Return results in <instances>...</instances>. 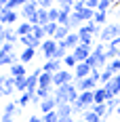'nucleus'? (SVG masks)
I'll return each mask as SVG.
<instances>
[{"mask_svg":"<svg viewBox=\"0 0 120 122\" xmlns=\"http://www.w3.org/2000/svg\"><path fill=\"white\" fill-rule=\"evenodd\" d=\"M78 95H80V91L76 88L74 82L59 86V88H55V93H53V97L57 99V103H76V101H78Z\"/></svg>","mask_w":120,"mask_h":122,"instance_id":"obj_1","label":"nucleus"},{"mask_svg":"<svg viewBox=\"0 0 120 122\" xmlns=\"http://www.w3.org/2000/svg\"><path fill=\"white\" fill-rule=\"evenodd\" d=\"M74 80H76V78H74V74L70 72V70H59V72L53 76V86L59 88V86L70 84V82H74Z\"/></svg>","mask_w":120,"mask_h":122,"instance_id":"obj_2","label":"nucleus"},{"mask_svg":"<svg viewBox=\"0 0 120 122\" xmlns=\"http://www.w3.org/2000/svg\"><path fill=\"white\" fill-rule=\"evenodd\" d=\"M120 36V25L118 23H114V25H105L103 30H101V34H99V38H101V42H112L114 38H118Z\"/></svg>","mask_w":120,"mask_h":122,"instance_id":"obj_3","label":"nucleus"},{"mask_svg":"<svg viewBox=\"0 0 120 122\" xmlns=\"http://www.w3.org/2000/svg\"><path fill=\"white\" fill-rule=\"evenodd\" d=\"M38 11H40V6H38V2L36 0H30V2H27V4H23V6H21V17H23L25 21H30V19H32V17H36L38 15Z\"/></svg>","mask_w":120,"mask_h":122,"instance_id":"obj_4","label":"nucleus"},{"mask_svg":"<svg viewBox=\"0 0 120 122\" xmlns=\"http://www.w3.org/2000/svg\"><path fill=\"white\" fill-rule=\"evenodd\" d=\"M57 46H59V44H57V40H55V38H47V40L42 42V46H40V49H42V53H44L47 61H51L53 57H55V51H57Z\"/></svg>","mask_w":120,"mask_h":122,"instance_id":"obj_5","label":"nucleus"},{"mask_svg":"<svg viewBox=\"0 0 120 122\" xmlns=\"http://www.w3.org/2000/svg\"><path fill=\"white\" fill-rule=\"evenodd\" d=\"M17 19H19L17 11H9V9H2L0 11V21H2V25H6V27H13V25L17 23Z\"/></svg>","mask_w":120,"mask_h":122,"instance_id":"obj_6","label":"nucleus"},{"mask_svg":"<svg viewBox=\"0 0 120 122\" xmlns=\"http://www.w3.org/2000/svg\"><path fill=\"white\" fill-rule=\"evenodd\" d=\"M72 55L78 59V63H84V61H86L91 55H93V46H84V44H78V46L72 51Z\"/></svg>","mask_w":120,"mask_h":122,"instance_id":"obj_7","label":"nucleus"},{"mask_svg":"<svg viewBox=\"0 0 120 122\" xmlns=\"http://www.w3.org/2000/svg\"><path fill=\"white\" fill-rule=\"evenodd\" d=\"M74 84H76V88H78L80 93H84V91H95L99 82L89 76V78H82V80H74Z\"/></svg>","mask_w":120,"mask_h":122,"instance_id":"obj_8","label":"nucleus"},{"mask_svg":"<svg viewBox=\"0 0 120 122\" xmlns=\"http://www.w3.org/2000/svg\"><path fill=\"white\" fill-rule=\"evenodd\" d=\"M19 44H21L23 49H38V46H42V42H40V40H38L34 34L21 36V38H19Z\"/></svg>","mask_w":120,"mask_h":122,"instance_id":"obj_9","label":"nucleus"},{"mask_svg":"<svg viewBox=\"0 0 120 122\" xmlns=\"http://www.w3.org/2000/svg\"><path fill=\"white\" fill-rule=\"evenodd\" d=\"M59 44H61V46H65V49L72 53V51L80 44V36H78V32H70V34H68V38H65L63 42H59Z\"/></svg>","mask_w":120,"mask_h":122,"instance_id":"obj_10","label":"nucleus"},{"mask_svg":"<svg viewBox=\"0 0 120 122\" xmlns=\"http://www.w3.org/2000/svg\"><path fill=\"white\" fill-rule=\"evenodd\" d=\"M91 72H93V67H91V65H86V63H78V65H76V70H74V78H76V80L89 78Z\"/></svg>","mask_w":120,"mask_h":122,"instance_id":"obj_11","label":"nucleus"},{"mask_svg":"<svg viewBox=\"0 0 120 122\" xmlns=\"http://www.w3.org/2000/svg\"><path fill=\"white\" fill-rule=\"evenodd\" d=\"M57 105H59V103H57V99H55V97H48V99H44V101L40 103V112H42V114L55 112V110H57Z\"/></svg>","mask_w":120,"mask_h":122,"instance_id":"obj_12","label":"nucleus"},{"mask_svg":"<svg viewBox=\"0 0 120 122\" xmlns=\"http://www.w3.org/2000/svg\"><path fill=\"white\" fill-rule=\"evenodd\" d=\"M101 30L103 27H99V25L95 23V21H86V23L78 30V32H84V34H91V36H95V34H101Z\"/></svg>","mask_w":120,"mask_h":122,"instance_id":"obj_13","label":"nucleus"},{"mask_svg":"<svg viewBox=\"0 0 120 122\" xmlns=\"http://www.w3.org/2000/svg\"><path fill=\"white\" fill-rule=\"evenodd\" d=\"M15 93H17V84H15V78L9 74V76L4 78V95L11 97V95H15Z\"/></svg>","mask_w":120,"mask_h":122,"instance_id":"obj_14","label":"nucleus"},{"mask_svg":"<svg viewBox=\"0 0 120 122\" xmlns=\"http://www.w3.org/2000/svg\"><path fill=\"white\" fill-rule=\"evenodd\" d=\"M61 63H63V61L51 59V61H47V63L42 65V72H51V74H57V72L61 70Z\"/></svg>","mask_w":120,"mask_h":122,"instance_id":"obj_15","label":"nucleus"},{"mask_svg":"<svg viewBox=\"0 0 120 122\" xmlns=\"http://www.w3.org/2000/svg\"><path fill=\"white\" fill-rule=\"evenodd\" d=\"M11 76H13V78H23V76H27V72H25V65L21 63V61L11 65Z\"/></svg>","mask_w":120,"mask_h":122,"instance_id":"obj_16","label":"nucleus"},{"mask_svg":"<svg viewBox=\"0 0 120 122\" xmlns=\"http://www.w3.org/2000/svg\"><path fill=\"white\" fill-rule=\"evenodd\" d=\"M4 40L11 42V44H17V42H19V34H17V30H15V27H4Z\"/></svg>","mask_w":120,"mask_h":122,"instance_id":"obj_17","label":"nucleus"},{"mask_svg":"<svg viewBox=\"0 0 120 122\" xmlns=\"http://www.w3.org/2000/svg\"><path fill=\"white\" fill-rule=\"evenodd\" d=\"M82 25H84V19L78 15V13H72V15H70V21H68V27H70V30H74V27L80 30Z\"/></svg>","mask_w":120,"mask_h":122,"instance_id":"obj_18","label":"nucleus"},{"mask_svg":"<svg viewBox=\"0 0 120 122\" xmlns=\"http://www.w3.org/2000/svg\"><path fill=\"white\" fill-rule=\"evenodd\" d=\"M32 59H36V49H23L21 51V55H19V61H21V63H30V61Z\"/></svg>","mask_w":120,"mask_h":122,"instance_id":"obj_19","label":"nucleus"},{"mask_svg":"<svg viewBox=\"0 0 120 122\" xmlns=\"http://www.w3.org/2000/svg\"><path fill=\"white\" fill-rule=\"evenodd\" d=\"M15 30H17V34H19V38H21V36H27V34H32V32H34V25L30 23V21H23V23L17 25Z\"/></svg>","mask_w":120,"mask_h":122,"instance_id":"obj_20","label":"nucleus"},{"mask_svg":"<svg viewBox=\"0 0 120 122\" xmlns=\"http://www.w3.org/2000/svg\"><path fill=\"white\" fill-rule=\"evenodd\" d=\"M108 99H110V95L103 86L95 88V103H108Z\"/></svg>","mask_w":120,"mask_h":122,"instance_id":"obj_21","label":"nucleus"},{"mask_svg":"<svg viewBox=\"0 0 120 122\" xmlns=\"http://www.w3.org/2000/svg\"><path fill=\"white\" fill-rule=\"evenodd\" d=\"M53 76H55V74L42 72V74H40V78H38V86H53Z\"/></svg>","mask_w":120,"mask_h":122,"instance_id":"obj_22","label":"nucleus"},{"mask_svg":"<svg viewBox=\"0 0 120 122\" xmlns=\"http://www.w3.org/2000/svg\"><path fill=\"white\" fill-rule=\"evenodd\" d=\"M57 114H59V118H63V116H72L74 114L72 103H59V105H57Z\"/></svg>","mask_w":120,"mask_h":122,"instance_id":"obj_23","label":"nucleus"},{"mask_svg":"<svg viewBox=\"0 0 120 122\" xmlns=\"http://www.w3.org/2000/svg\"><path fill=\"white\" fill-rule=\"evenodd\" d=\"M51 23V19H48V9H40L36 15V25H47Z\"/></svg>","mask_w":120,"mask_h":122,"instance_id":"obj_24","label":"nucleus"},{"mask_svg":"<svg viewBox=\"0 0 120 122\" xmlns=\"http://www.w3.org/2000/svg\"><path fill=\"white\" fill-rule=\"evenodd\" d=\"M70 32H72V30H70L68 25H59V27H57V32H55V40H57V42H63V40L68 38Z\"/></svg>","mask_w":120,"mask_h":122,"instance_id":"obj_25","label":"nucleus"},{"mask_svg":"<svg viewBox=\"0 0 120 122\" xmlns=\"http://www.w3.org/2000/svg\"><path fill=\"white\" fill-rule=\"evenodd\" d=\"M36 97V93H27L25 91L23 95H19V99H17V103H19V107H25L27 103H32V99Z\"/></svg>","mask_w":120,"mask_h":122,"instance_id":"obj_26","label":"nucleus"},{"mask_svg":"<svg viewBox=\"0 0 120 122\" xmlns=\"http://www.w3.org/2000/svg\"><path fill=\"white\" fill-rule=\"evenodd\" d=\"M17 107H19V103H17V101H9V103H6V105L2 107V114H9V116H15L17 112H21V110H17Z\"/></svg>","mask_w":120,"mask_h":122,"instance_id":"obj_27","label":"nucleus"},{"mask_svg":"<svg viewBox=\"0 0 120 122\" xmlns=\"http://www.w3.org/2000/svg\"><path fill=\"white\" fill-rule=\"evenodd\" d=\"M95 13H97L95 9H89V6H84V9L78 13V15L82 17V19H84V23H86V21H93V19H95Z\"/></svg>","mask_w":120,"mask_h":122,"instance_id":"obj_28","label":"nucleus"},{"mask_svg":"<svg viewBox=\"0 0 120 122\" xmlns=\"http://www.w3.org/2000/svg\"><path fill=\"white\" fill-rule=\"evenodd\" d=\"M91 110L95 112L99 118H105V114H108V105H105V103H95V105H93Z\"/></svg>","mask_w":120,"mask_h":122,"instance_id":"obj_29","label":"nucleus"},{"mask_svg":"<svg viewBox=\"0 0 120 122\" xmlns=\"http://www.w3.org/2000/svg\"><path fill=\"white\" fill-rule=\"evenodd\" d=\"M63 65H65V70H76V65H78V59H76L72 53H70V55L63 59Z\"/></svg>","mask_w":120,"mask_h":122,"instance_id":"obj_30","label":"nucleus"},{"mask_svg":"<svg viewBox=\"0 0 120 122\" xmlns=\"http://www.w3.org/2000/svg\"><path fill=\"white\" fill-rule=\"evenodd\" d=\"M114 76H116V74L112 72L110 67H105V70L101 72V86H105L108 82H112V78H114Z\"/></svg>","mask_w":120,"mask_h":122,"instance_id":"obj_31","label":"nucleus"},{"mask_svg":"<svg viewBox=\"0 0 120 122\" xmlns=\"http://www.w3.org/2000/svg\"><path fill=\"white\" fill-rule=\"evenodd\" d=\"M82 120H84V122H99L101 118H99V116H97L93 110H86V112L82 114Z\"/></svg>","mask_w":120,"mask_h":122,"instance_id":"obj_32","label":"nucleus"},{"mask_svg":"<svg viewBox=\"0 0 120 122\" xmlns=\"http://www.w3.org/2000/svg\"><path fill=\"white\" fill-rule=\"evenodd\" d=\"M32 34H34L40 42H44V40H47V32H44V27H42V25H34V32H32Z\"/></svg>","mask_w":120,"mask_h":122,"instance_id":"obj_33","label":"nucleus"},{"mask_svg":"<svg viewBox=\"0 0 120 122\" xmlns=\"http://www.w3.org/2000/svg\"><path fill=\"white\" fill-rule=\"evenodd\" d=\"M42 27H44V32H47V38H55V32H57L59 23H47V25H42Z\"/></svg>","mask_w":120,"mask_h":122,"instance_id":"obj_34","label":"nucleus"},{"mask_svg":"<svg viewBox=\"0 0 120 122\" xmlns=\"http://www.w3.org/2000/svg\"><path fill=\"white\" fill-rule=\"evenodd\" d=\"M59 15H61V9H48V19H51V23H59Z\"/></svg>","mask_w":120,"mask_h":122,"instance_id":"obj_35","label":"nucleus"},{"mask_svg":"<svg viewBox=\"0 0 120 122\" xmlns=\"http://www.w3.org/2000/svg\"><path fill=\"white\" fill-rule=\"evenodd\" d=\"M105 19H108V13H99V11H97V13H95V19H93V21H95L99 27H105Z\"/></svg>","mask_w":120,"mask_h":122,"instance_id":"obj_36","label":"nucleus"},{"mask_svg":"<svg viewBox=\"0 0 120 122\" xmlns=\"http://www.w3.org/2000/svg\"><path fill=\"white\" fill-rule=\"evenodd\" d=\"M78 36H80V44H84V46H93V36H91V34L78 32Z\"/></svg>","mask_w":120,"mask_h":122,"instance_id":"obj_37","label":"nucleus"},{"mask_svg":"<svg viewBox=\"0 0 120 122\" xmlns=\"http://www.w3.org/2000/svg\"><path fill=\"white\" fill-rule=\"evenodd\" d=\"M42 120H44V122H59V114H57V110L48 112V114H42Z\"/></svg>","mask_w":120,"mask_h":122,"instance_id":"obj_38","label":"nucleus"},{"mask_svg":"<svg viewBox=\"0 0 120 122\" xmlns=\"http://www.w3.org/2000/svg\"><path fill=\"white\" fill-rule=\"evenodd\" d=\"M108 67L112 70L114 74H120V59H114V61H110L108 63Z\"/></svg>","mask_w":120,"mask_h":122,"instance_id":"obj_39","label":"nucleus"},{"mask_svg":"<svg viewBox=\"0 0 120 122\" xmlns=\"http://www.w3.org/2000/svg\"><path fill=\"white\" fill-rule=\"evenodd\" d=\"M110 6H112V2H110V0H101V2H99V6H97V11H99V13H108Z\"/></svg>","mask_w":120,"mask_h":122,"instance_id":"obj_40","label":"nucleus"},{"mask_svg":"<svg viewBox=\"0 0 120 122\" xmlns=\"http://www.w3.org/2000/svg\"><path fill=\"white\" fill-rule=\"evenodd\" d=\"M0 51H2V53H9V55H11V53H15V44H11V42H4V44L0 46Z\"/></svg>","mask_w":120,"mask_h":122,"instance_id":"obj_41","label":"nucleus"},{"mask_svg":"<svg viewBox=\"0 0 120 122\" xmlns=\"http://www.w3.org/2000/svg\"><path fill=\"white\" fill-rule=\"evenodd\" d=\"M36 2H38L40 9H53V2L55 0H36Z\"/></svg>","mask_w":120,"mask_h":122,"instance_id":"obj_42","label":"nucleus"},{"mask_svg":"<svg viewBox=\"0 0 120 122\" xmlns=\"http://www.w3.org/2000/svg\"><path fill=\"white\" fill-rule=\"evenodd\" d=\"M84 6H86V2H84V0H78V2H74V13H80Z\"/></svg>","mask_w":120,"mask_h":122,"instance_id":"obj_43","label":"nucleus"},{"mask_svg":"<svg viewBox=\"0 0 120 122\" xmlns=\"http://www.w3.org/2000/svg\"><path fill=\"white\" fill-rule=\"evenodd\" d=\"M84 2H86V6H89V9H95V11H97V6H99V2H101V0H84Z\"/></svg>","mask_w":120,"mask_h":122,"instance_id":"obj_44","label":"nucleus"},{"mask_svg":"<svg viewBox=\"0 0 120 122\" xmlns=\"http://www.w3.org/2000/svg\"><path fill=\"white\" fill-rule=\"evenodd\" d=\"M91 78L97 80V82H101V72H99V70H93V72H91Z\"/></svg>","mask_w":120,"mask_h":122,"instance_id":"obj_45","label":"nucleus"},{"mask_svg":"<svg viewBox=\"0 0 120 122\" xmlns=\"http://www.w3.org/2000/svg\"><path fill=\"white\" fill-rule=\"evenodd\" d=\"M0 122H15V116H9V114H2Z\"/></svg>","mask_w":120,"mask_h":122,"instance_id":"obj_46","label":"nucleus"},{"mask_svg":"<svg viewBox=\"0 0 120 122\" xmlns=\"http://www.w3.org/2000/svg\"><path fill=\"white\" fill-rule=\"evenodd\" d=\"M59 122H76V120H74L72 116H63V118H59Z\"/></svg>","mask_w":120,"mask_h":122,"instance_id":"obj_47","label":"nucleus"},{"mask_svg":"<svg viewBox=\"0 0 120 122\" xmlns=\"http://www.w3.org/2000/svg\"><path fill=\"white\" fill-rule=\"evenodd\" d=\"M27 122H44V120H42L40 116H32V118H30V120H27Z\"/></svg>","mask_w":120,"mask_h":122,"instance_id":"obj_48","label":"nucleus"},{"mask_svg":"<svg viewBox=\"0 0 120 122\" xmlns=\"http://www.w3.org/2000/svg\"><path fill=\"white\" fill-rule=\"evenodd\" d=\"M116 114H118V116H120V107H118V110H116Z\"/></svg>","mask_w":120,"mask_h":122,"instance_id":"obj_49","label":"nucleus"},{"mask_svg":"<svg viewBox=\"0 0 120 122\" xmlns=\"http://www.w3.org/2000/svg\"><path fill=\"white\" fill-rule=\"evenodd\" d=\"M110 2H112V4H114V2H118V0H110Z\"/></svg>","mask_w":120,"mask_h":122,"instance_id":"obj_50","label":"nucleus"},{"mask_svg":"<svg viewBox=\"0 0 120 122\" xmlns=\"http://www.w3.org/2000/svg\"><path fill=\"white\" fill-rule=\"evenodd\" d=\"M99 122H105V118H101V120H99Z\"/></svg>","mask_w":120,"mask_h":122,"instance_id":"obj_51","label":"nucleus"},{"mask_svg":"<svg viewBox=\"0 0 120 122\" xmlns=\"http://www.w3.org/2000/svg\"><path fill=\"white\" fill-rule=\"evenodd\" d=\"M0 118H2V112H0Z\"/></svg>","mask_w":120,"mask_h":122,"instance_id":"obj_52","label":"nucleus"},{"mask_svg":"<svg viewBox=\"0 0 120 122\" xmlns=\"http://www.w3.org/2000/svg\"><path fill=\"white\" fill-rule=\"evenodd\" d=\"M0 27H2V21H0Z\"/></svg>","mask_w":120,"mask_h":122,"instance_id":"obj_53","label":"nucleus"},{"mask_svg":"<svg viewBox=\"0 0 120 122\" xmlns=\"http://www.w3.org/2000/svg\"><path fill=\"white\" fill-rule=\"evenodd\" d=\"M118 59H120V53H118Z\"/></svg>","mask_w":120,"mask_h":122,"instance_id":"obj_54","label":"nucleus"},{"mask_svg":"<svg viewBox=\"0 0 120 122\" xmlns=\"http://www.w3.org/2000/svg\"><path fill=\"white\" fill-rule=\"evenodd\" d=\"M118 4H120V0H118Z\"/></svg>","mask_w":120,"mask_h":122,"instance_id":"obj_55","label":"nucleus"},{"mask_svg":"<svg viewBox=\"0 0 120 122\" xmlns=\"http://www.w3.org/2000/svg\"><path fill=\"white\" fill-rule=\"evenodd\" d=\"M118 25H120V21H118Z\"/></svg>","mask_w":120,"mask_h":122,"instance_id":"obj_56","label":"nucleus"}]
</instances>
